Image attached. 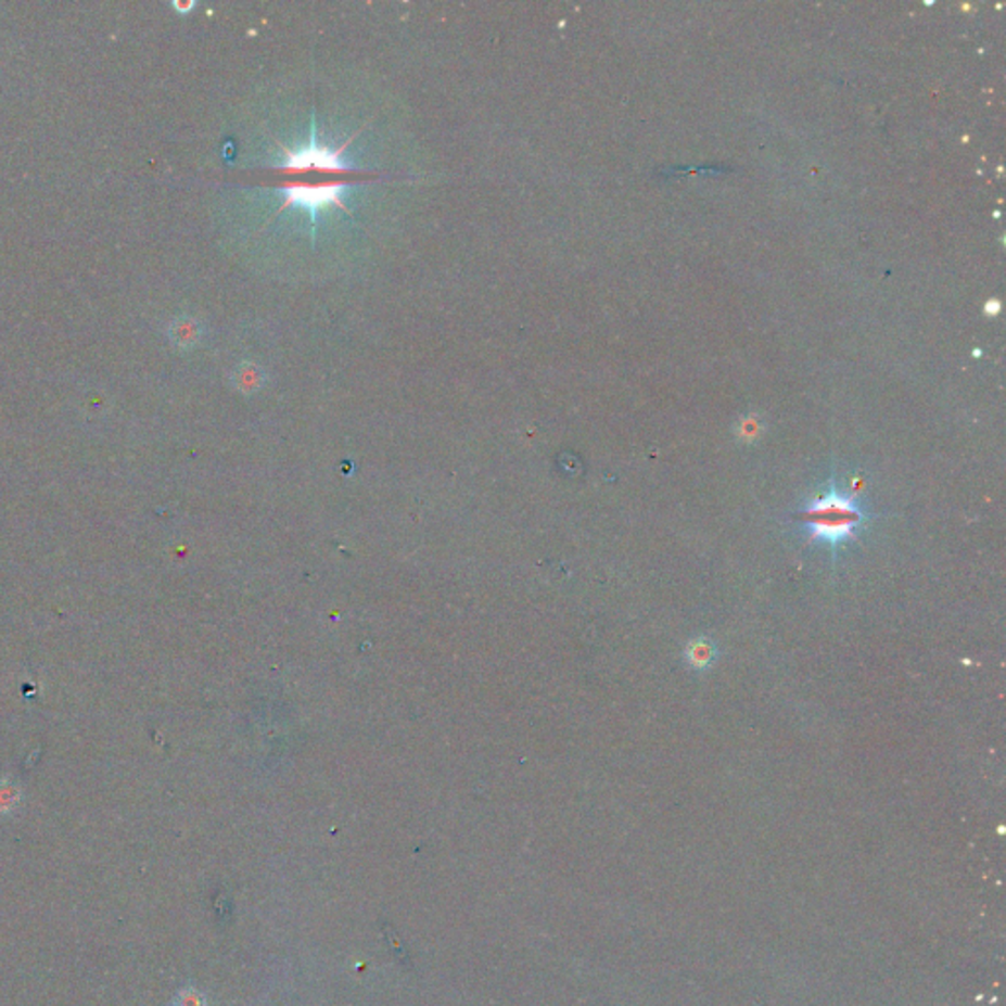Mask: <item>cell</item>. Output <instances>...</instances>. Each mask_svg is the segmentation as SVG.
I'll return each instance as SVG.
<instances>
[{
  "mask_svg": "<svg viewBox=\"0 0 1006 1006\" xmlns=\"http://www.w3.org/2000/svg\"><path fill=\"white\" fill-rule=\"evenodd\" d=\"M804 519L814 539L826 540L836 547L841 540L853 537V531L862 521L863 513L853 499L831 489L830 494L810 504V508L804 511Z\"/></svg>",
  "mask_w": 1006,
  "mask_h": 1006,
  "instance_id": "6da1fadb",
  "label": "cell"
},
{
  "mask_svg": "<svg viewBox=\"0 0 1006 1006\" xmlns=\"http://www.w3.org/2000/svg\"><path fill=\"white\" fill-rule=\"evenodd\" d=\"M354 138H356V135L348 142H344L341 148L331 150V148L317 142V128L313 126L311 140L297 152L278 142V145L283 150V164L278 166V169H281V171H297V169H305V167H311V169L317 167V169H324V171H341V174L353 171V167L344 164L343 152L346 150V145L353 142Z\"/></svg>",
  "mask_w": 1006,
  "mask_h": 1006,
  "instance_id": "7a4b0ae2",
  "label": "cell"
},
{
  "mask_svg": "<svg viewBox=\"0 0 1006 1006\" xmlns=\"http://www.w3.org/2000/svg\"><path fill=\"white\" fill-rule=\"evenodd\" d=\"M348 188L351 186L344 183V181L317 183V186H311V183H288L281 189L285 193V201H283L280 211H276V215H280L283 208L303 207L311 213V220H315L319 208L331 207L332 205V207H341L346 211L343 195L348 191Z\"/></svg>",
  "mask_w": 1006,
  "mask_h": 1006,
  "instance_id": "3957f363",
  "label": "cell"
},
{
  "mask_svg": "<svg viewBox=\"0 0 1006 1006\" xmlns=\"http://www.w3.org/2000/svg\"><path fill=\"white\" fill-rule=\"evenodd\" d=\"M710 657H712V654H710V647H708L704 641H700V644H696L695 647H692L690 661L695 664H705L710 663Z\"/></svg>",
  "mask_w": 1006,
  "mask_h": 1006,
  "instance_id": "277c9868",
  "label": "cell"
}]
</instances>
